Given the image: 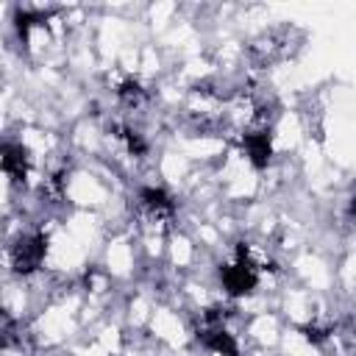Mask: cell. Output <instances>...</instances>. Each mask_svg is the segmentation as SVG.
Listing matches in <instances>:
<instances>
[{"mask_svg":"<svg viewBox=\"0 0 356 356\" xmlns=\"http://www.w3.org/2000/svg\"><path fill=\"white\" fill-rule=\"evenodd\" d=\"M8 256H11V264H14L17 273H31V270H36V267L42 264L44 242H42V236H36V234H25V236H19V239L11 245Z\"/></svg>","mask_w":356,"mask_h":356,"instance_id":"6da1fadb","label":"cell"}]
</instances>
